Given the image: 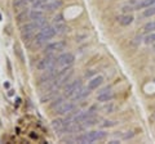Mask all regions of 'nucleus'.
Wrapping results in <instances>:
<instances>
[{
	"label": "nucleus",
	"instance_id": "nucleus-1",
	"mask_svg": "<svg viewBox=\"0 0 155 144\" xmlns=\"http://www.w3.org/2000/svg\"><path fill=\"white\" fill-rule=\"evenodd\" d=\"M56 35H57V32L54 30V27L47 25L43 28H40V31H39L38 33H35V37H34V44H35L36 46H43L44 44H47L48 40L53 39Z\"/></svg>",
	"mask_w": 155,
	"mask_h": 144
},
{
	"label": "nucleus",
	"instance_id": "nucleus-2",
	"mask_svg": "<svg viewBox=\"0 0 155 144\" xmlns=\"http://www.w3.org/2000/svg\"><path fill=\"white\" fill-rule=\"evenodd\" d=\"M105 138H106L105 131H88V133L78 135L75 142H78V143H93L97 140H104Z\"/></svg>",
	"mask_w": 155,
	"mask_h": 144
},
{
	"label": "nucleus",
	"instance_id": "nucleus-3",
	"mask_svg": "<svg viewBox=\"0 0 155 144\" xmlns=\"http://www.w3.org/2000/svg\"><path fill=\"white\" fill-rule=\"evenodd\" d=\"M56 63H57V57L54 54H45L41 59H39L36 68L39 71H45L56 67Z\"/></svg>",
	"mask_w": 155,
	"mask_h": 144
},
{
	"label": "nucleus",
	"instance_id": "nucleus-4",
	"mask_svg": "<svg viewBox=\"0 0 155 144\" xmlns=\"http://www.w3.org/2000/svg\"><path fill=\"white\" fill-rule=\"evenodd\" d=\"M81 85H83V81H81L80 79L78 80H74V81H70V83H67L65 86H64V93L66 97H72L78 90H79L81 88Z\"/></svg>",
	"mask_w": 155,
	"mask_h": 144
},
{
	"label": "nucleus",
	"instance_id": "nucleus-5",
	"mask_svg": "<svg viewBox=\"0 0 155 144\" xmlns=\"http://www.w3.org/2000/svg\"><path fill=\"white\" fill-rule=\"evenodd\" d=\"M65 48H66L65 41H61V40L60 41H53V42H49V44L45 45L44 54H54V53L65 50Z\"/></svg>",
	"mask_w": 155,
	"mask_h": 144
},
{
	"label": "nucleus",
	"instance_id": "nucleus-6",
	"mask_svg": "<svg viewBox=\"0 0 155 144\" xmlns=\"http://www.w3.org/2000/svg\"><path fill=\"white\" fill-rule=\"evenodd\" d=\"M75 62V57L72 53H62L60 57H57V63L56 66H60V67H69Z\"/></svg>",
	"mask_w": 155,
	"mask_h": 144
},
{
	"label": "nucleus",
	"instance_id": "nucleus-7",
	"mask_svg": "<svg viewBox=\"0 0 155 144\" xmlns=\"http://www.w3.org/2000/svg\"><path fill=\"white\" fill-rule=\"evenodd\" d=\"M53 27H54L57 33H65L67 30H69L62 14H57V16L54 17V20H53Z\"/></svg>",
	"mask_w": 155,
	"mask_h": 144
},
{
	"label": "nucleus",
	"instance_id": "nucleus-8",
	"mask_svg": "<svg viewBox=\"0 0 155 144\" xmlns=\"http://www.w3.org/2000/svg\"><path fill=\"white\" fill-rule=\"evenodd\" d=\"M74 109H75V104L72 102H64L57 108H54V113L64 116V114H70L71 112H74Z\"/></svg>",
	"mask_w": 155,
	"mask_h": 144
},
{
	"label": "nucleus",
	"instance_id": "nucleus-9",
	"mask_svg": "<svg viewBox=\"0 0 155 144\" xmlns=\"http://www.w3.org/2000/svg\"><path fill=\"white\" fill-rule=\"evenodd\" d=\"M113 98H114V93L111 92L109 88L104 89L102 92L97 95V100H98V102H102V103H109L113 100Z\"/></svg>",
	"mask_w": 155,
	"mask_h": 144
},
{
	"label": "nucleus",
	"instance_id": "nucleus-10",
	"mask_svg": "<svg viewBox=\"0 0 155 144\" xmlns=\"http://www.w3.org/2000/svg\"><path fill=\"white\" fill-rule=\"evenodd\" d=\"M52 127L56 133H66V125H65V120L64 118H54L52 121Z\"/></svg>",
	"mask_w": 155,
	"mask_h": 144
},
{
	"label": "nucleus",
	"instance_id": "nucleus-11",
	"mask_svg": "<svg viewBox=\"0 0 155 144\" xmlns=\"http://www.w3.org/2000/svg\"><path fill=\"white\" fill-rule=\"evenodd\" d=\"M89 93H91V89L88 88V86H87V88H80L74 95H72L71 98H72L74 102H79V100H83L84 98L88 97Z\"/></svg>",
	"mask_w": 155,
	"mask_h": 144
},
{
	"label": "nucleus",
	"instance_id": "nucleus-12",
	"mask_svg": "<svg viewBox=\"0 0 155 144\" xmlns=\"http://www.w3.org/2000/svg\"><path fill=\"white\" fill-rule=\"evenodd\" d=\"M62 7V2L61 0H52V2L47 3L44 7H43V11H47V12H54L57 9H60Z\"/></svg>",
	"mask_w": 155,
	"mask_h": 144
},
{
	"label": "nucleus",
	"instance_id": "nucleus-13",
	"mask_svg": "<svg viewBox=\"0 0 155 144\" xmlns=\"http://www.w3.org/2000/svg\"><path fill=\"white\" fill-rule=\"evenodd\" d=\"M132 22H133V16L129 13H124L118 17V23L120 26H129Z\"/></svg>",
	"mask_w": 155,
	"mask_h": 144
},
{
	"label": "nucleus",
	"instance_id": "nucleus-14",
	"mask_svg": "<svg viewBox=\"0 0 155 144\" xmlns=\"http://www.w3.org/2000/svg\"><path fill=\"white\" fill-rule=\"evenodd\" d=\"M21 35H23V33H36V26L34 25V22H30V23H25V25L21 26Z\"/></svg>",
	"mask_w": 155,
	"mask_h": 144
},
{
	"label": "nucleus",
	"instance_id": "nucleus-15",
	"mask_svg": "<svg viewBox=\"0 0 155 144\" xmlns=\"http://www.w3.org/2000/svg\"><path fill=\"white\" fill-rule=\"evenodd\" d=\"M104 83V77L102 76H96V77H93L92 80H89V83H88V88L91 90H94L97 89L98 86H101Z\"/></svg>",
	"mask_w": 155,
	"mask_h": 144
},
{
	"label": "nucleus",
	"instance_id": "nucleus-16",
	"mask_svg": "<svg viewBox=\"0 0 155 144\" xmlns=\"http://www.w3.org/2000/svg\"><path fill=\"white\" fill-rule=\"evenodd\" d=\"M58 90L60 89H53V90H48V92H45V94L41 97V103H47V102H49L51 99H53L54 97H57L58 95Z\"/></svg>",
	"mask_w": 155,
	"mask_h": 144
},
{
	"label": "nucleus",
	"instance_id": "nucleus-17",
	"mask_svg": "<svg viewBox=\"0 0 155 144\" xmlns=\"http://www.w3.org/2000/svg\"><path fill=\"white\" fill-rule=\"evenodd\" d=\"M28 17H30V20L34 21L36 20V18H40V17H44V13L40 9H31L30 12H28Z\"/></svg>",
	"mask_w": 155,
	"mask_h": 144
},
{
	"label": "nucleus",
	"instance_id": "nucleus-18",
	"mask_svg": "<svg viewBox=\"0 0 155 144\" xmlns=\"http://www.w3.org/2000/svg\"><path fill=\"white\" fill-rule=\"evenodd\" d=\"M27 3H28L27 0H14V3H13L14 11H22V9H25Z\"/></svg>",
	"mask_w": 155,
	"mask_h": 144
},
{
	"label": "nucleus",
	"instance_id": "nucleus-19",
	"mask_svg": "<svg viewBox=\"0 0 155 144\" xmlns=\"http://www.w3.org/2000/svg\"><path fill=\"white\" fill-rule=\"evenodd\" d=\"M34 25L36 26L38 30H40V28H43L44 26H47L48 23H47V20H45V17H40V18H36V20H34Z\"/></svg>",
	"mask_w": 155,
	"mask_h": 144
},
{
	"label": "nucleus",
	"instance_id": "nucleus-20",
	"mask_svg": "<svg viewBox=\"0 0 155 144\" xmlns=\"http://www.w3.org/2000/svg\"><path fill=\"white\" fill-rule=\"evenodd\" d=\"M155 14V5H150L147 8H145L143 9V12H142V16L143 17H151Z\"/></svg>",
	"mask_w": 155,
	"mask_h": 144
},
{
	"label": "nucleus",
	"instance_id": "nucleus-21",
	"mask_svg": "<svg viewBox=\"0 0 155 144\" xmlns=\"http://www.w3.org/2000/svg\"><path fill=\"white\" fill-rule=\"evenodd\" d=\"M153 31H155V21L147 22L146 25L143 26V32L145 33H149V32H153Z\"/></svg>",
	"mask_w": 155,
	"mask_h": 144
},
{
	"label": "nucleus",
	"instance_id": "nucleus-22",
	"mask_svg": "<svg viewBox=\"0 0 155 144\" xmlns=\"http://www.w3.org/2000/svg\"><path fill=\"white\" fill-rule=\"evenodd\" d=\"M28 12H30V11H22L21 13H18L17 14V21L21 23L23 21H26L27 18H30V17H28Z\"/></svg>",
	"mask_w": 155,
	"mask_h": 144
},
{
	"label": "nucleus",
	"instance_id": "nucleus-23",
	"mask_svg": "<svg viewBox=\"0 0 155 144\" xmlns=\"http://www.w3.org/2000/svg\"><path fill=\"white\" fill-rule=\"evenodd\" d=\"M145 42H146V44H154L155 42V31L147 33V36L145 37Z\"/></svg>",
	"mask_w": 155,
	"mask_h": 144
},
{
	"label": "nucleus",
	"instance_id": "nucleus-24",
	"mask_svg": "<svg viewBox=\"0 0 155 144\" xmlns=\"http://www.w3.org/2000/svg\"><path fill=\"white\" fill-rule=\"evenodd\" d=\"M64 103V97H60V98H56L54 100H53V103L51 104V108L52 109H54V108H57L60 104H62Z\"/></svg>",
	"mask_w": 155,
	"mask_h": 144
},
{
	"label": "nucleus",
	"instance_id": "nucleus-25",
	"mask_svg": "<svg viewBox=\"0 0 155 144\" xmlns=\"http://www.w3.org/2000/svg\"><path fill=\"white\" fill-rule=\"evenodd\" d=\"M116 121H104V124H101L102 127H111V126H115Z\"/></svg>",
	"mask_w": 155,
	"mask_h": 144
},
{
	"label": "nucleus",
	"instance_id": "nucleus-26",
	"mask_svg": "<svg viewBox=\"0 0 155 144\" xmlns=\"http://www.w3.org/2000/svg\"><path fill=\"white\" fill-rule=\"evenodd\" d=\"M14 53H17L18 57H19V59H21V62H23V55H22V52H21V49H19V46H18V45H14Z\"/></svg>",
	"mask_w": 155,
	"mask_h": 144
},
{
	"label": "nucleus",
	"instance_id": "nucleus-27",
	"mask_svg": "<svg viewBox=\"0 0 155 144\" xmlns=\"http://www.w3.org/2000/svg\"><path fill=\"white\" fill-rule=\"evenodd\" d=\"M122 11H123V13H129V12H133V11H134V8H133V7H130V5H129V7H128V5H124Z\"/></svg>",
	"mask_w": 155,
	"mask_h": 144
},
{
	"label": "nucleus",
	"instance_id": "nucleus-28",
	"mask_svg": "<svg viewBox=\"0 0 155 144\" xmlns=\"http://www.w3.org/2000/svg\"><path fill=\"white\" fill-rule=\"evenodd\" d=\"M113 108H114V107H113V104L110 103L109 105H106V107L104 108V111H106V113H111V111H113Z\"/></svg>",
	"mask_w": 155,
	"mask_h": 144
},
{
	"label": "nucleus",
	"instance_id": "nucleus-29",
	"mask_svg": "<svg viewBox=\"0 0 155 144\" xmlns=\"http://www.w3.org/2000/svg\"><path fill=\"white\" fill-rule=\"evenodd\" d=\"M4 88H9V83H5V84H4Z\"/></svg>",
	"mask_w": 155,
	"mask_h": 144
},
{
	"label": "nucleus",
	"instance_id": "nucleus-30",
	"mask_svg": "<svg viewBox=\"0 0 155 144\" xmlns=\"http://www.w3.org/2000/svg\"><path fill=\"white\" fill-rule=\"evenodd\" d=\"M0 20H2V14H0Z\"/></svg>",
	"mask_w": 155,
	"mask_h": 144
},
{
	"label": "nucleus",
	"instance_id": "nucleus-31",
	"mask_svg": "<svg viewBox=\"0 0 155 144\" xmlns=\"http://www.w3.org/2000/svg\"><path fill=\"white\" fill-rule=\"evenodd\" d=\"M0 126H2V124H0Z\"/></svg>",
	"mask_w": 155,
	"mask_h": 144
},
{
	"label": "nucleus",
	"instance_id": "nucleus-32",
	"mask_svg": "<svg viewBox=\"0 0 155 144\" xmlns=\"http://www.w3.org/2000/svg\"><path fill=\"white\" fill-rule=\"evenodd\" d=\"M154 5H155V3H154Z\"/></svg>",
	"mask_w": 155,
	"mask_h": 144
}]
</instances>
